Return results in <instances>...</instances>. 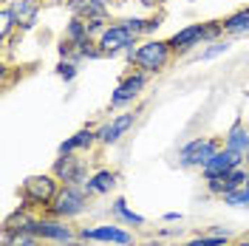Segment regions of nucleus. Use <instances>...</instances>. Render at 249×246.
Returning a JSON list of instances; mask_svg holds the SVG:
<instances>
[{
    "mask_svg": "<svg viewBox=\"0 0 249 246\" xmlns=\"http://www.w3.org/2000/svg\"><path fill=\"white\" fill-rule=\"evenodd\" d=\"M224 147H230V150H235V153H247V147H249V124H244L241 119L224 133Z\"/></svg>",
    "mask_w": 249,
    "mask_h": 246,
    "instance_id": "obj_20",
    "label": "nucleus"
},
{
    "mask_svg": "<svg viewBox=\"0 0 249 246\" xmlns=\"http://www.w3.org/2000/svg\"><path fill=\"white\" fill-rule=\"evenodd\" d=\"M34 232L48 246H85V241L79 238V229L71 227V221H62V218L48 215V212H40V221H37Z\"/></svg>",
    "mask_w": 249,
    "mask_h": 246,
    "instance_id": "obj_3",
    "label": "nucleus"
},
{
    "mask_svg": "<svg viewBox=\"0 0 249 246\" xmlns=\"http://www.w3.org/2000/svg\"><path fill=\"white\" fill-rule=\"evenodd\" d=\"M147 82H150V77H147L144 71H139V68H130V71H127L119 82H116V88L110 91V108L119 110V108L133 105L142 93H144Z\"/></svg>",
    "mask_w": 249,
    "mask_h": 246,
    "instance_id": "obj_8",
    "label": "nucleus"
},
{
    "mask_svg": "<svg viewBox=\"0 0 249 246\" xmlns=\"http://www.w3.org/2000/svg\"><path fill=\"white\" fill-rule=\"evenodd\" d=\"M62 40L65 43H71V46H79V43H85V40H93L88 26H85V20H79V17H71L68 23H65V31H62Z\"/></svg>",
    "mask_w": 249,
    "mask_h": 246,
    "instance_id": "obj_23",
    "label": "nucleus"
},
{
    "mask_svg": "<svg viewBox=\"0 0 249 246\" xmlns=\"http://www.w3.org/2000/svg\"><path fill=\"white\" fill-rule=\"evenodd\" d=\"M0 246H48L37 232H6L0 235Z\"/></svg>",
    "mask_w": 249,
    "mask_h": 246,
    "instance_id": "obj_22",
    "label": "nucleus"
},
{
    "mask_svg": "<svg viewBox=\"0 0 249 246\" xmlns=\"http://www.w3.org/2000/svg\"><path fill=\"white\" fill-rule=\"evenodd\" d=\"M12 12L17 17V29L20 31H31L40 20V12H43V0H9Z\"/></svg>",
    "mask_w": 249,
    "mask_h": 246,
    "instance_id": "obj_17",
    "label": "nucleus"
},
{
    "mask_svg": "<svg viewBox=\"0 0 249 246\" xmlns=\"http://www.w3.org/2000/svg\"><path fill=\"white\" fill-rule=\"evenodd\" d=\"M224 37H227V34H224V23H221V20H207V23H204V43H207V46L224 40Z\"/></svg>",
    "mask_w": 249,
    "mask_h": 246,
    "instance_id": "obj_27",
    "label": "nucleus"
},
{
    "mask_svg": "<svg viewBox=\"0 0 249 246\" xmlns=\"http://www.w3.org/2000/svg\"><path fill=\"white\" fill-rule=\"evenodd\" d=\"M51 173L60 178V184H71V187H82L88 181V158H82V153H65L57 156L54 164H51Z\"/></svg>",
    "mask_w": 249,
    "mask_h": 246,
    "instance_id": "obj_9",
    "label": "nucleus"
},
{
    "mask_svg": "<svg viewBox=\"0 0 249 246\" xmlns=\"http://www.w3.org/2000/svg\"><path fill=\"white\" fill-rule=\"evenodd\" d=\"M167 43H170L176 57L190 54L196 46H207V43H204V23H190V26H184V29H178L176 34L167 37Z\"/></svg>",
    "mask_w": 249,
    "mask_h": 246,
    "instance_id": "obj_12",
    "label": "nucleus"
},
{
    "mask_svg": "<svg viewBox=\"0 0 249 246\" xmlns=\"http://www.w3.org/2000/svg\"><path fill=\"white\" fill-rule=\"evenodd\" d=\"M181 218H184L181 212H167V215L161 218V221H167V224H176V221H181Z\"/></svg>",
    "mask_w": 249,
    "mask_h": 246,
    "instance_id": "obj_31",
    "label": "nucleus"
},
{
    "mask_svg": "<svg viewBox=\"0 0 249 246\" xmlns=\"http://www.w3.org/2000/svg\"><path fill=\"white\" fill-rule=\"evenodd\" d=\"M99 48L105 57H119V54H127L130 48H136L142 43V37H136L133 31L124 26V20H110V26L102 34H99Z\"/></svg>",
    "mask_w": 249,
    "mask_h": 246,
    "instance_id": "obj_6",
    "label": "nucleus"
},
{
    "mask_svg": "<svg viewBox=\"0 0 249 246\" xmlns=\"http://www.w3.org/2000/svg\"><path fill=\"white\" fill-rule=\"evenodd\" d=\"M173 48L167 40H159V37H147V40H142L136 51H133V57H130V65L133 68H139L144 71L147 77H156V74H161L167 65L173 62Z\"/></svg>",
    "mask_w": 249,
    "mask_h": 246,
    "instance_id": "obj_2",
    "label": "nucleus"
},
{
    "mask_svg": "<svg viewBox=\"0 0 249 246\" xmlns=\"http://www.w3.org/2000/svg\"><path fill=\"white\" fill-rule=\"evenodd\" d=\"M224 246H247V241L244 238H235V241H230V244H224Z\"/></svg>",
    "mask_w": 249,
    "mask_h": 246,
    "instance_id": "obj_32",
    "label": "nucleus"
},
{
    "mask_svg": "<svg viewBox=\"0 0 249 246\" xmlns=\"http://www.w3.org/2000/svg\"><path fill=\"white\" fill-rule=\"evenodd\" d=\"M15 31H20L17 29V17H15V12H12V6L3 3V6H0V43L9 46V37H12Z\"/></svg>",
    "mask_w": 249,
    "mask_h": 246,
    "instance_id": "obj_24",
    "label": "nucleus"
},
{
    "mask_svg": "<svg viewBox=\"0 0 249 246\" xmlns=\"http://www.w3.org/2000/svg\"><path fill=\"white\" fill-rule=\"evenodd\" d=\"M37 221H40V212H34V210L20 204L15 212L3 221V229L6 232H34L37 229Z\"/></svg>",
    "mask_w": 249,
    "mask_h": 246,
    "instance_id": "obj_18",
    "label": "nucleus"
},
{
    "mask_svg": "<svg viewBox=\"0 0 249 246\" xmlns=\"http://www.w3.org/2000/svg\"><path fill=\"white\" fill-rule=\"evenodd\" d=\"M116 184H119V173L110 170V167H99L88 176V181L82 184V190H85L91 198H102V195H110V193L116 190Z\"/></svg>",
    "mask_w": 249,
    "mask_h": 246,
    "instance_id": "obj_13",
    "label": "nucleus"
},
{
    "mask_svg": "<svg viewBox=\"0 0 249 246\" xmlns=\"http://www.w3.org/2000/svg\"><path fill=\"white\" fill-rule=\"evenodd\" d=\"M139 119V113L136 110H124V113H116V116H110L105 124H99L96 127V136H99V144H116V141H122V136H127V130L136 124Z\"/></svg>",
    "mask_w": 249,
    "mask_h": 246,
    "instance_id": "obj_10",
    "label": "nucleus"
},
{
    "mask_svg": "<svg viewBox=\"0 0 249 246\" xmlns=\"http://www.w3.org/2000/svg\"><path fill=\"white\" fill-rule=\"evenodd\" d=\"M110 218L119 221V224H124V227H136V229L144 227V218H142L139 212H133L124 198H113L110 201Z\"/></svg>",
    "mask_w": 249,
    "mask_h": 246,
    "instance_id": "obj_21",
    "label": "nucleus"
},
{
    "mask_svg": "<svg viewBox=\"0 0 249 246\" xmlns=\"http://www.w3.org/2000/svg\"><path fill=\"white\" fill-rule=\"evenodd\" d=\"M241 164H244V156L230 150V147H221V150L210 158V164L201 170V181L204 178H213V176H227L230 170L241 167Z\"/></svg>",
    "mask_w": 249,
    "mask_h": 246,
    "instance_id": "obj_14",
    "label": "nucleus"
},
{
    "mask_svg": "<svg viewBox=\"0 0 249 246\" xmlns=\"http://www.w3.org/2000/svg\"><path fill=\"white\" fill-rule=\"evenodd\" d=\"M224 147V139L218 136H196L178 150V164L184 170H204L210 164V158Z\"/></svg>",
    "mask_w": 249,
    "mask_h": 246,
    "instance_id": "obj_5",
    "label": "nucleus"
},
{
    "mask_svg": "<svg viewBox=\"0 0 249 246\" xmlns=\"http://www.w3.org/2000/svg\"><path fill=\"white\" fill-rule=\"evenodd\" d=\"M65 9L71 12V17L93 20V17H110L113 3L110 0H65Z\"/></svg>",
    "mask_w": 249,
    "mask_h": 246,
    "instance_id": "obj_16",
    "label": "nucleus"
},
{
    "mask_svg": "<svg viewBox=\"0 0 249 246\" xmlns=\"http://www.w3.org/2000/svg\"><path fill=\"white\" fill-rule=\"evenodd\" d=\"M221 201L227 204V207H247V195H244V187L241 190H232V193H227V195H221Z\"/></svg>",
    "mask_w": 249,
    "mask_h": 246,
    "instance_id": "obj_28",
    "label": "nucleus"
},
{
    "mask_svg": "<svg viewBox=\"0 0 249 246\" xmlns=\"http://www.w3.org/2000/svg\"><path fill=\"white\" fill-rule=\"evenodd\" d=\"M221 23H224V34L227 37H249V6L227 15Z\"/></svg>",
    "mask_w": 249,
    "mask_h": 246,
    "instance_id": "obj_19",
    "label": "nucleus"
},
{
    "mask_svg": "<svg viewBox=\"0 0 249 246\" xmlns=\"http://www.w3.org/2000/svg\"><path fill=\"white\" fill-rule=\"evenodd\" d=\"M88 207H91V195H88L82 187L62 184L60 193H57V198H54V204L48 207L46 212H48V215L62 218V221H74V218L85 215V212H88Z\"/></svg>",
    "mask_w": 249,
    "mask_h": 246,
    "instance_id": "obj_4",
    "label": "nucleus"
},
{
    "mask_svg": "<svg viewBox=\"0 0 249 246\" xmlns=\"http://www.w3.org/2000/svg\"><path fill=\"white\" fill-rule=\"evenodd\" d=\"M232 51V43L224 37V40H218V43H210V46L201 51V62H210V60H218V57H224V54H230Z\"/></svg>",
    "mask_w": 249,
    "mask_h": 246,
    "instance_id": "obj_25",
    "label": "nucleus"
},
{
    "mask_svg": "<svg viewBox=\"0 0 249 246\" xmlns=\"http://www.w3.org/2000/svg\"><path fill=\"white\" fill-rule=\"evenodd\" d=\"M60 178L54 173H34L26 176L20 184V204L29 207L34 212H46L48 207L54 204L57 193H60Z\"/></svg>",
    "mask_w": 249,
    "mask_h": 246,
    "instance_id": "obj_1",
    "label": "nucleus"
},
{
    "mask_svg": "<svg viewBox=\"0 0 249 246\" xmlns=\"http://www.w3.org/2000/svg\"><path fill=\"white\" fill-rule=\"evenodd\" d=\"M244 195H247V210H249V181H247V187H244Z\"/></svg>",
    "mask_w": 249,
    "mask_h": 246,
    "instance_id": "obj_33",
    "label": "nucleus"
},
{
    "mask_svg": "<svg viewBox=\"0 0 249 246\" xmlns=\"http://www.w3.org/2000/svg\"><path fill=\"white\" fill-rule=\"evenodd\" d=\"M96 144H99L96 127H88V124H85V127H79L74 136H68L65 141H62L60 147H57V153L60 156H65V153H82L85 156V153H91Z\"/></svg>",
    "mask_w": 249,
    "mask_h": 246,
    "instance_id": "obj_15",
    "label": "nucleus"
},
{
    "mask_svg": "<svg viewBox=\"0 0 249 246\" xmlns=\"http://www.w3.org/2000/svg\"><path fill=\"white\" fill-rule=\"evenodd\" d=\"M124 26L133 31L136 37H144V26H147V17H124Z\"/></svg>",
    "mask_w": 249,
    "mask_h": 246,
    "instance_id": "obj_29",
    "label": "nucleus"
},
{
    "mask_svg": "<svg viewBox=\"0 0 249 246\" xmlns=\"http://www.w3.org/2000/svg\"><path fill=\"white\" fill-rule=\"evenodd\" d=\"M79 238L85 244H108V246H136L133 232L124 229L119 221L96 224V227H79Z\"/></svg>",
    "mask_w": 249,
    "mask_h": 246,
    "instance_id": "obj_7",
    "label": "nucleus"
},
{
    "mask_svg": "<svg viewBox=\"0 0 249 246\" xmlns=\"http://www.w3.org/2000/svg\"><path fill=\"white\" fill-rule=\"evenodd\" d=\"M54 74H57L62 82H74V79H77V74H79V62L60 60V62H57V68H54Z\"/></svg>",
    "mask_w": 249,
    "mask_h": 246,
    "instance_id": "obj_26",
    "label": "nucleus"
},
{
    "mask_svg": "<svg viewBox=\"0 0 249 246\" xmlns=\"http://www.w3.org/2000/svg\"><path fill=\"white\" fill-rule=\"evenodd\" d=\"M249 181V170L241 164V167L230 170L227 176H213V178H204V190L210 193V195H227V193H232V190H241V187H247Z\"/></svg>",
    "mask_w": 249,
    "mask_h": 246,
    "instance_id": "obj_11",
    "label": "nucleus"
},
{
    "mask_svg": "<svg viewBox=\"0 0 249 246\" xmlns=\"http://www.w3.org/2000/svg\"><path fill=\"white\" fill-rule=\"evenodd\" d=\"M159 26H161V17H147V26H144V37H153V31H159Z\"/></svg>",
    "mask_w": 249,
    "mask_h": 246,
    "instance_id": "obj_30",
    "label": "nucleus"
}]
</instances>
